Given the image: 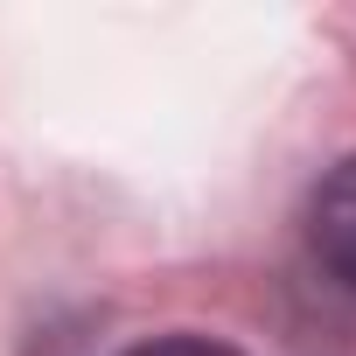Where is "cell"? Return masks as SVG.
I'll return each instance as SVG.
<instances>
[{"label":"cell","mask_w":356,"mask_h":356,"mask_svg":"<svg viewBox=\"0 0 356 356\" xmlns=\"http://www.w3.org/2000/svg\"><path fill=\"white\" fill-rule=\"evenodd\" d=\"M126 356H245V349L210 342V335H154V342H140V349H126Z\"/></svg>","instance_id":"obj_2"},{"label":"cell","mask_w":356,"mask_h":356,"mask_svg":"<svg viewBox=\"0 0 356 356\" xmlns=\"http://www.w3.org/2000/svg\"><path fill=\"white\" fill-rule=\"evenodd\" d=\"M307 245H314L321 273L356 293V154H342L321 175V189L307 196Z\"/></svg>","instance_id":"obj_1"}]
</instances>
